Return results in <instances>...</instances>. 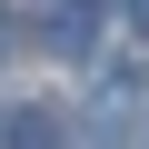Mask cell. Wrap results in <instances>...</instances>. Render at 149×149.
Returning <instances> with one entry per match:
<instances>
[{"mask_svg": "<svg viewBox=\"0 0 149 149\" xmlns=\"http://www.w3.org/2000/svg\"><path fill=\"white\" fill-rule=\"evenodd\" d=\"M10 129H20V149H60V109H20Z\"/></svg>", "mask_w": 149, "mask_h": 149, "instance_id": "cell-2", "label": "cell"}, {"mask_svg": "<svg viewBox=\"0 0 149 149\" xmlns=\"http://www.w3.org/2000/svg\"><path fill=\"white\" fill-rule=\"evenodd\" d=\"M129 10H139V20H149V0H129Z\"/></svg>", "mask_w": 149, "mask_h": 149, "instance_id": "cell-4", "label": "cell"}, {"mask_svg": "<svg viewBox=\"0 0 149 149\" xmlns=\"http://www.w3.org/2000/svg\"><path fill=\"white\" fill-rule=\"evenodd\" d=\"M0 60H10V20H0Z\"/></svg>", "mask_w": 149, "mask_h": 149, "instance_id": "cell-3", "label": "cell"}, {"mask_svg": "<svg viewBox=\"0 0 149 149\" xmlns=\"http://www.w3.org/2000/svg\"><path fill=\"white\" fill-rule=\"evenodd\" d=\"M50 40L60 50H90V0H50Z\"/></svg>", "mask_w": 149, "mask_h": 149, "instance_id": "cell-1", "label": "cell"}]
</instances>
